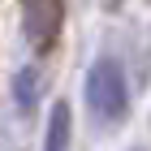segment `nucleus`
<instances>
[{
	"mask_svg": "<svg viewBox=\"0 0 151 151\" xmlns=\"http://www.w3.org/2000/svg\"><path fill=\"white\" fill-rule=\"evenodd\" d=\"M86 104L99 121H121L129 112V78L116 56H99L86 69Z\"/></svg>",
	"mask_w": 151,
	"mask_h": 151,
	"instance_id": "obj_1",
	"label": "nucleus"
},
{
	"mask_svg": "<svg viewBox=\"0 0 151 151\" xmlns=\"http://www.w3.org/2000/svg\"><path fill=\"white\" fill-rule=\"evenodd\" d=\"M69 104L60 99V104H52V112H47V138H43V147L47 151H60L65 142H69Z\"/></svg>",
	"mask_w": 151,
	"mask_h": 151,
	"instance_id": "obj_3",
	"label": "nucleus"
},
{
	"mask_svg": "<svg viewBox=\"0 0 151 151\" xmlns=\"http://www.w3.org/2000/svg\"><path fill=\"white\" fill-rule=\"evenodd\" d=\"M26 39L35 52H52L65 26V0H26Z\"/></svg>",
	"mask_w": 151,
	"mask_h": 151,
	"instance_id": "obj_2",
	"label": "nucleus"
},
{
	"mask_svg": "<svg viewBox=\"0 0 151 151\" xmlns=\"http://www.w3.org/2000/svg\"><path fill=\"white\" fill-rule=\"evenodd\" d=\"M13 99H17L22 112H30V108L39 104V69H30V65L17 69V78H13Z\"/></svg>",
	"mask_w": 151,
	"mask_h": 151,
	"instance_id": "obj_4",
	"label": "nucleus"
}]
</instances>
